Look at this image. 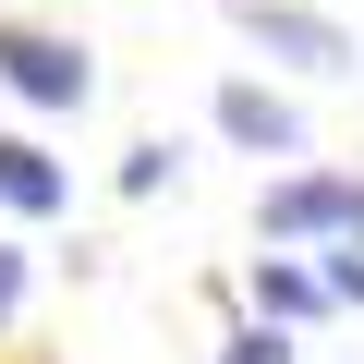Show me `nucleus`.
I'll return each mask as SVG.
<instances>
[{"instance_id":"obj_1","label":"nucleus","mask_w":364,"mask_h":364,"mask_svg":"<svg viewBox=\"0 0 364 364\" xmlns=\"http://www.w3.org/2000/svg\"><path fill=\"white\" fill-rule=\"evenodd\" d=\"M231 37L255 49V61H279V73H364V37L340 25V13H316V0H231Z\"/></svg>"},{"instance_id":"obj_2","label":"nucleus","mask_w":364,"mask_h":364,"mask_svg":"<svg viewBox=\"0 0 364 364\" xmlns=\"http://www.w3.org/2000/svg\"><path fill=\"white\" fill-rule=\"evenodd\" d=\"M0 97H25L37 122H73L97 97V49H73L61 25H0Z\"/></svg>"},{"instance_id":"obj_3","label":"nucleus","mask_w":364,"mask_h":364,"mask_svg":"<svg viewBox=\"0 0 364 364\" xmlns=\"http://www.w3.org/2000/svg\"><path fill=\"white\" fill-rule=\"evenodd\" d=\"M364 231V170H279L255 195V243H340Z\"/></svg>"},{"instance_id":"obj_4","label":"nucleus","mask_w":364,"mask_h":364,"mask_svg":"<svg viewBox=\"0 0 364 364\" xmlns=\"http://www.w3.org/2000/svg\"><path fill=\"white\" fill-rule=\"evenodd\" d=\"M207 122H219V146H243V158H304V109H291L267 73H219Z\"/></svg>"},{"instance_id":"obj_5","label":"nucleus","mask_w":364,"mask_h":364,"mask_svg":"<svg viewBox=\"0 0 364 364\" xmlns=\"http://www.w3.org/2000/svg\"><path fill=\"white\" fill-rule=\"evenodd\" d=\"M61 207H73V170H61L37 134H0V219L37 231V219H61Z\"/></svg>"},{"instance_id":"obj_6","label":"nucleus","mask_w":364,"mask_h":364,"mask_svg":"<svg viewBox=\"0 0 364 364\" xmlns=\"http://www.w3.org/2000/svg\"><path fill=\"white\" fill-rule=\"evenodd\" d=\"M243 291H255V316H279V328H316V316H340V304H328V279L304 267V243L255 255V279H243Z\"/></svg>"},{"instance_id":"obj_7","label":"nucleus","mask_w":364,"mask_h":364,"mask_svg":"<svg viewBox=\"0 0 364 364\" xmlns=\"http://www.w3.org/2000/svg\"><path fill=\"white\" fill-rule=\"evenodd\" d=\"M316 279H328V304H340V316H364V231L316 243Z\"/></svg>"},{"instance_id":"obj_8","label":"nucleus","mask_w":364,"mask_h":364,"mask_svg":"<svg viewBox=\"0 0 364 364\" xmlns=\"http://www.w3.org/2000/svg\"><path fill=\"white\" fill-rule=\"evenodd\" d=\"M219 364H304V328L255 316V328H231V340H219Z\"/></svg>"},{"instance_id":"obj_9","label":"nucleus","mask_w":364,"mask_h":364,"mask_svg":"<svg viewBox=\"0 0 364 364\" xmlns=\"http://www.w3.org/2000/svg\"><path fill=\"white\" fill-rule=\"evenodd\" d=\"M170 170H182V146H170V134H146V146H122V195H158Z\"/></svg>"},{"instance_id":"obj_10","label":"nucleus","mask_w":364,"mask_h":364,"mask_svg":"<svg viewBox=\"0 0 364 364\" xmlns=\"http://www.w3.org/2000/svg\"><path fill=\"white\" fill-rule=\"evenodd\" d=\"M13 316H25V243L0 231V328H13Z\"/></svg>"}]
</instances>
